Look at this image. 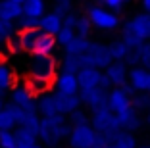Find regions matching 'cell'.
Returning <instances> with one entry per match:
<instances>
[{
  "mask_svg": "<svg viewBox=\"0 0 150 148\" xmlns=\"http://www.w3.org/2000/svg\"><path fill=\"white\" fill-rule=\"evenodd\" d=\"M69 131H71V125H69L66 115H60V113L46 115V118H40V121H39L37 139L50 148V146L60 144L62 140H66L67 135H69Z\"/></svg>",
  "mask_w": 150,
  "mask_h": 148,
  "instance_id": "cell-1",
  "label": "cell"
},
{
  "mask_svg": "<svg viewBox=\"0 0 150 148\" xmlns=\"http://www.w3.org/2000/svg\"><path fill=\"white\" fill-rule=\"evenodd\" d=\"M121 40L129 48H137L139 44L150 40V13H135L131 19L121 23Z\"/></svg>",
  "mask_w": 150,
  "mask_h": 148,
  "instance_id": "cell-2",
  "label": "cell"
},
{
  "mask_svg": "<svg viewBox=\"0 0 150 148\" xmlns=\"http://www.w3.org/2000/svg\"><path fill=\"white\" fill-rule=\"evenodd\" d=\"M88 125L94 129V133L104 139H110L112 135H115L117 131H121L119 127V121H117V115L112 113L110 110L104 106V108H98L91 113L88 118Z\"/></svg>",
  "mask_w": 150,
  "mask_h": 148,
  "instance_id": "cell-3",
  "label": "cell"
},
{
  "mask_svg": "<svg viewBox=\"0 0 150 148\" xmlns=\"http://www.w3.org/2000/svg\"><path fill=\"white\" fill-rule=\"evenodd\" d=\"M27 71L33 77L52 81L58 73V62L52 54H31V58L27 62Z\"/></svg>",
  "mask_w": 150,
  "mask_h": 148,
  "instance_id": "cell-4",
  "label": "cell"
},
{
  "mask_svg": "<svg viewBox=\"0 0 150 148\" xmlns=\"http://www.w3.org/2000/svg\"><path fill=\"white\" fill-rule=\"evenodd\" d=\"M87 18L93 25V29H98V31H115L121 27L119 16L110 12L104 6H91L87 12Z\"/></svg>",
  "mask_w": 150,
  "mask_h": 148,
  "instance_id": "cell-5",
  "label": "cell"
},
{
  "mask_svg": "<svg viewBox=\"0 0 150 148\" xmlns=\"http://www.w3.org/2000/svg\"><path fill=\"white\" fill-rule=\"evenodd\" d=\"M110 62L112 58H110V52H108V44H102V42H91L88 48L81 54L83 67H94V69L104 71L110 65Z\"/></svg>",
  "mask_w": 150,
  "mask_h": 148,
  "instance_id": "cell-6",
  "label": "cell"
},
{
  "mask_svg": "<svg viewBox=\"0 0 150 148\" xmlns=\"http://www.w3.org/2000/svg\"><path fill=\"white\" fill-rule=\"evenodd\" d=\"M96 133L88 123L83 125H71V131L67 135V146L69 148H93L96 144Z\"/></svg>",
  "mask_w": 150,
  "mask_h": 148,
  "instance_id": "cell-7",
  "label": "cell"
},
{
  "mask_svg": "<svg viewBox=\"0 0 150 148\" xmlns=\"http://www.w3.org/2000/svg\"><path fill=\"white\" fill-rule=\"evenodd\" d=\"M10 104L23 108L27 113H37V98L31 92L25 89V85H19V87H13L10 91Z\"/></svg>",
  "mask_w": 150,
  "mask_h": 148,
  "instance_id": "cell-8",
  "label": "cell"
},
{
  "mask_svg": "<svg viewBox=\"0 0 150 148\" xmlns=\"http://www.w3.org/2000/svg\"><path fill=\"white\" fill-rule=\"evenodd\" d=\"M106 108L110 110L112 113H121L127 108H131V96L123 91L121 87H114L108 91L106 94Z\"/></svg>",
  "mask_w": 150,
  "mask_h": 148,
  "instance_id": "cell-9",
  "label": "cell"
},
{
  "mask_svg": "<svg viewBox=\"0 0 150 148\" xmlns=\"http://www.w3.org/2000/svg\"><path fill=\"white\" fill-rule=\"evenodd\" d=\"M52 100H54V108H56V113L60 115H69L71 112L81 108V100L77 94H62V92H52Z\"/></svg>",
  "mask_w": 150,
  "mask_h": 148,
  "instance_id": "cell-10",
  "label": "cell"
},
{
  "mask_svg": "<svg viewBox=\"0 0 150 148\" xmlns=\"http://www.w3.org/2000/svg\"><path fill=\"white\" fill-rule=\"evenodd\" d=\"M106 94H108V91H104L100 87H94V89H87V91H79L77 96H79L81 104H85L91 112H94V110L106 106Z\"/></svg>",
  "mask_w": 150,
  "mask_h": 148,
  "instance_id": "cell-11",
  "label": "cell"
},
{
  "mask_svg": "<svg viewBox=\"0 0 150 148\" xmlns=\"http://www.w3.org/2000/svg\"><path fill=\"white\" fill-rule=\"evenodd\" d=\"M52 85L56 89V92H62V94H79V85H77L75 73L58 71L56 77L52 79Z\"/></svg>",
  "mask_w": 150,
  "mask_h": 148,
  "instance_id": "cell-12",
  "label": "cell"
},
{
  "mask_svg": "<svg viewBox=\"0 0 150 148\" xmlns=\"http://www.w3.org/2000/svg\"><path fill=\"white\" fill-rule=\"evenodd\" d=\"M102 73L108 77V81L112 83V89H114V87H121V85L127 83L129 67H127V64H125V62H115V60H112L110 65H108Z\"/></svg>",
  "mask_w": 150,
  "mask_h": 148,
  "instance_id": "cell-13",
  "label": "cell"
},
{
  "mask_svg": "<svg viewBox=\"0 0 150 148\" xmlns=\"http://www.w3.org/2000/svg\"><path fill=\"white\" fill-rule=\"evenodd\" d=\"M117 121L121 131H127V133H137L142 127V115L133 108H127L125 112L117 113Z\"/></svg>",
  "mask_w": 150,
  "mask_h": 148,
  "instance_id": "cell-14",
  "label": "cell"
},
{
  "mask_svg": "<svg viewBox=\"0 0 150 148\" xmlns=\"http://www.w3.org/2000/svg\"><path fill=\"white\" fill-rule=\"evenodd\" d=\"M75 77H77L79 91H87V89L98 87L100 77H102V71L100 69H94V67H81V69L75 73Z\"/></svg>",
  "mask_w": 150,
  "mask_h": 148,
  "instance_id": "cell-15",
  "label": "cell"
},
{
  "mask_svg": "<svg viewBox=\"0 0 150 148\" xmlns=\"http://www.w3.org/2000/svg\"><path fill=\"white\" fill-rule=\"evenodd\" d=\"M148 77L150 71L144 69V67H129L127 73V83L133 87L135 92H146V87H148Z\"/></svg>",
  "mask_w": 150,
  "mask_h": 148,
  "instance_id": "cell-16",
  "label": "cell"
},
{
  "mask_svg": "<svg viewBox=\"0 0 150 148\" xmlns=\"http://www.w3.org/2000/svg\"><path fill=\"white\" fill-rule=\"evenodd\" d=\"M21 16V4L13 0H0V21L13 23Z\"/></svg>",
  "mask_w": 150,
  "mask_h": 148,
  "instance_id": "cell-17",
  "label": "cell"
},
{
  "mask_svg": "<svg viewBox=\"0 0 150 148\" xmlns=\"http://www.w3.org/2000/svg\"><path fill=\"white\" fill-rule=\"evenodd\" d=\"M39 29L42 31V33H46V35L56 37V33L62 29V18L54 12H46L42 18L39 19Z\"/></svg>",
  "mask_w": 150,
  "mask_h": 148,
  "instance_id": "cell-18",
  "label": "cell"
},
{
  "mask_svg": "<svg viewBox=\"0 0 150 148\" xmlns=\"http://www.w3.org/2000/svg\"><path fill=\"white\" fill-rule=\"evenodd\" d=\"M25 89L37 98V96H42V94H46V92H50V89H52V81H48V79H40V77H33V75H27Z\"/></svg>",
  "mask_w": 150,
  "mask_h": 148,
  "instance_id": "cell-19",
  "label": "cell"
},
{
  "mask_svg": "<svg viewBox=\"0 0 150 148\" xmlns=\"http://www.w3.org/2000/svg\"><path fill=\"white\" fill-rule=\"evenodd\" d=\"M108 142L114 148H137L139 146L135 133H127V131H117L115 135H112L108 139Z\"/></svg>",
  "mask_w": 150,
  "mask_h": 148,
  "instance_id": "cell-20",
  "label": "cell"
},
{
  "mask_svg": "<svg viewBox=\"0 0 150 148\" xmlns=\"http://www.w3.org/2000/svg\"><path fill=\"white\" fill-rule=\"evenodd\" d=\"M44 13H46L44 0H25L21 4V16H27V18H33V19H40Z\"/></svg>",
  "mask_w": 150,
  "mask_h": 148,
  "instance_id": "cell-21",
  "label": "cell"
},
{
  "mask_svg": "<svg viewBox=\"0 0 150 148\" xmlns=\"http://www.w3.org/2000/svg\"><path fill=\"white\" fill-rule=\"evenodd\" d=\"M56 39L54 35H46V33H40L35 40V46H33L31 54H52L56 50Z\"/></svg>",
  "mask_w": 150,
  "mask_h": 148,
  "instance_id": "cell-22",
  "label": "cell"
},
{
  "mask_svg": "<svg viewBox=\"0 0 150 148\" xmlns=\"http://www.w3.org/2000/svg\"><path fill=\"white\" fill-rule=\"evenodd\" d=\"M108 52H110V58H112V60H115V62H125L127 54L131 52V48H129L121 39H115V40H112V42L108 44Z\"/></svg>",
  "mask_w": 150,
  "mask_h": 148,
  "instance_id": "cell-23",
  "label": "cell"
},
{
  "mask_svg": "<svg viewBox=\"0 0 150 148\" xmlns=\"http://www.w3.org/2000/svg\"><path fill=\"white\" fill-rule=\"evenodd\" d=\"M16 87V73L8 64H0V92L12 91Z\"/></svg>",
  "mask_w": 150,
  "mask_h": 148,
  "instance_id": "cell-24",
  "label": "cell"
},
{
  "mask_svg": "<svg viewBox=\"0 0 150 148\" xmlns=\"http://www.w3.org/2000/svg\"><path fill=\"white\" fill-rule=\"evenodd\" d=\"M37 113H40V118L46 115H56V108H54V100H52V92L39 96L37 98Z\"/></svg>",
  "mask_w": 150,
  "mask_h": 148,
  "instance_id": "cell-25",
  "label": "cell"
},
{
  "mask_svg": "<svg viewBox=\"0 0 150 148\" xmlns=\"http://www.w3.org/2000/svg\"><path fill=\"white\" fill-rule=\"evenodd\" d=\"M88 44H91V40L88 39H81V37H73V39L69 40V42L64 46V52L69 54V56H81V54L85 52L88 48Z\"/></svg>",
  "mask_w": 150,
  "mask_h": 148,
  "instance_id": "cell-26",
  "label": "cell"
},
{
  "mask_svg": "<svg viewBox=\"0 0 150 148\" xmlns=\"http://www.w3.org/2000/svg\"><path fill=\"white\" fill-rule=\"evenodd\" d=\"M81 67H83L81 56H69V54H66L62 58V62H60V71H66V73H77Z\"/></svg>",
  "mask_w": 150,
  "mask_h": 148,
  "instance_id": "cell-27",
  "label": "cell"
},
{
  "mask_svg": "<svg viewBox=\"0 0 150 148\" xmlns=\"http://www.w3.org/2000/svg\"><path fill=\"white\" fill-rule=\"evenodd\" d=\"M135 52H137V58H139V67H144V69L150 71V40L139 44L135 48Z\"/></svg>",
  "mask_w": 150,
  "mask_h": 148,
  "instance_id": "cell-28",
  "label": "cell"
},
{
  "mask_svg": "<svg viewBox=\"0 0 150 148\" xmlns=\"http://www.w3.org/2000/svg\"><path fill=\"white\" fill-rule=\"evenodd\" d=\"M150 106V94L148 92H135L131 98V108L133 110H137L139 113L146 112Z\"/></svg>",
  "mask_w": 150,
  "mask_h": 148,
  "instance_id": "cell-29",
  "label": "cell"
},
{
  "mask_svg": "<svg viewBox=\"0 0 150 148\" xmlns=\"http://www.w3.org/2000/svg\"><path fill=\"white\" fill-rule=\"evenodd\" d=\"M39 121H40L39 113H29V115L16 127H19V129H23V131H27V133H31V135L37 137V133H39Z\"/></svg>",
  "mask_w": 150,
  "mask_h": 148,
  "instance_id": "cell-30",
  "label": "cell"
},
{
  "mask_svg": "<svg viewBox=\"0 0 150 148\" xmlns=\"http://www.w3.org/2000/svg\"><path fill=\"white\" fill-rule=\"evenodd\" d=\"M73 31H75V37H81V39H88V37H91L93 25H91L87 16H79V18H77V23H75Z\"/></svg>",
  "mask_w": 150,
  "mask_h": 148,
  "instance_id": "cell-31",
  "label": "cell"
},
{
  "mask_svg": "<svg viewBox=\"0 0 150 148\" xmlns=\"http://www.w3.org/2000/svg\"><path fill=\"white\" fill-rule=\"evenodd\" d=\"M16 129V121H13L12 112L8 110V106L0 110V131H13Z\"/></svg>",
  "mask_w": 150,
  "mask_h": 148,
  "instance_id": "cell-32",
  "label": "cell"
},
{
  "mask_svg": "<svg viewBox=\"0 0 150 148\" xmlns=\"http://www.w3.org/2000/svg\"><path fill=\"white\" fill-rule=\"evenodd\" d=\"M13 27L16 31H25V29H35L39 27V19H33V18H27V16H19L16 21H13Z\"/></svg>",
  "mask_w": 150,
  "mask_h": 148,
  "instance_id": "cell-33",
  "label": "cell"
},
{
  "mask_svg": "<svg viewBox=\"0 0 150 148\" xmlns=\"http://www.w3.org/2000/svg\"><path fill=\"white\" fill-rule=\"evenodd\" d=\"M73 37H75V31L69 29V27H64V25H62V29L56 33V37H54V39H56V44H60V46H66V44L69 42Z\"/></svg>",
  "mask_w": 150,
  "mask_h": 148,
  "instance_id": "cell-34",
  "label": "cell"
},
{
  "mask_svg": "<svg viewBox=\"0 0 150 148\" xmlns=\"http://www.w3.org/2000/svg\"><path fill=\"white\" fill-rule=\"evenodd\" d=\"M6 44H8V50H10V52H13V54L23 52V50H21V37H19V31H13L12 35L8 37Z\"/></svg>",
  "mask_w": 150,
  "mask_h": 148,
  "instance_id": "cell-35",
  "label": "cell"
},
{
  "mask_svg": "<svg viewBox=\"0 0 150 148\" xmlns=\"http://www.w3.org/2000/svg\"><path fill=\"white\" fill-rule=\"evenodd\" d=\"M18 140L13 131H0V148H16Z\"/></svg>",
  "mask_w": 150,
  "mask_h": 148,
  "instance_id": "cell-36",
  "label": "cell"
},
{
  "mask_svg": "<svg viewBox=\"0 0 150 148\" xmlns=\"http://www.w3.org/2000/svg\"><path fill=\"white\" fill-rule=\"evenodd\" d=\"M71 6H73V0H54V13L64 18L66 13L71 12Z\"/></svg>",
  "mask_w": 150,
  "mask_h": 148,
  "instance_id": "cell-37",
  "label": "cell"
},
{
  "mask_svg": "<svg viewBox=\"0 0 150 148\" xmlns=\"http://www.w3.org/2000/svg\"><path fill=\"white\" fill-rule=\"evenodd\" d=\"M67 121H69V125H83V123H88V115L79 108L67 115Z\"/></svg>",
  "mask_w": 150,
  "mask_h": 148,
  "instance_id": "cell-38",
  "label": "cell"
},
{
  "mask_svg": "<svg viewBox=\"0 0 150 148\" xmlns=\"http://www.w3.org/2000/svg\"><path fill=\"white\" fill-rule=\"evenodd\" d=\"M102 2V6L104 8H108L110 12H114V13H117L119 16V12L125 8V4L127 2H131V0H100Z\"/></svg>",
  "mask_w": 150,
  "mask_h": 148,
  "instance_id": "cell-39",
  "label": "cell"
},
{
  "mask_svg": "<svg viewBox=\"0 0 150 148\" xmlns=\"http://www.w3.org/2000/svg\"><path fill=\"white\" fill-rule=\"evenodd\" d=\"M13 31H16L13 23H4V21H0V44H6L8 37L12 35Z\"/></svg>",
  "mask_w": 150,
  "mask_h": 148,
  "instance_id": "cell-40",
  "label": "cell"
},
{
  "mask_svg": "<svg viewBox=\"0 0 150 148\" xmlns=\"http://www.w3.org/2000/svg\"><path fill=\"white\" fill-rule=\"evenodd\" d=\"M77 18H79V16H77L75 12H69V13H66V16L62 18V25H64V27H69V29H75V23H77Z\"/></svg>",
  "mask_w": 150,
  "mask_h": 148,
  "instance_id": "cell-41",
  "label": "cell"
},
{
  "mask_svg": "<svg viewBox=\"0 0 150 148\" xmlns=\"http://www.w3.org/2000/svg\"><path fill=\"white\" fill-rule=\"evenodd\" d=\"M16 148H42V144L39 140H31V142H18Z\"/></svg>",
  "mask_w": 150,
  "mask_h": 148,
  "instance_id": "cell-42",
  "label": "cell"
},
{
  "mask_svg": "<svg viewBox=\"0 0 150 148\" xmlns=\"http://www.w3.org/2000/svg\"><path fill=\"white\" fill-rule=\"evenodd\" d=\"M106 146H108V139H104V137L98 135L96 137V144H94L93 148H106Z\"/></svg>",
  "mask_w": 150,
  "mask_h": 148,
  "instance_id": "cell-43",
  "label": "cell"
},
{
  "mask_svg": "<svg viewBox=\"0 0 150 148\" xmlns=\"http://www.w3.org/2000/svg\"><path fill=\"white\" fill-rule=\"evenodd\" d=\"M141 6L144 13H150V0H141Z\"/></svg>",
  "mask_w": 150,
  "mask_h": 148,
  "instance_id": "cell-44",
  "label": "cell"
},
{
  "mask_svg": "<svg viewBox=\"0 0 150 148\" xmlns=\"http://www.w3.org/2000/svg\"><path fill=\"white\" fill-rule=\"evenodd\" d=\"M146 123H148V125H150V106H148V110H146Z\"/></svg>",
  "mask_w": 150,
  "mask_h": 148,
  "instance_id": "cell-45",
  "label": "cell"
},
{
  "mask_svg": "<svg viewBox=\"0 0 150 148\" xmlns=\"http://www.w3.org/2000/svg\"><path fill=\"white\" fill-rule=\"evenodd\" d=\"M137 148H150V144H148V142H144V144H139Z\"/></svg>",
  "mask_w": 150,
  "mask_h": 148,
  "instance_id": "cell-46",
  "label": "cell"
},
{
  "mask_svg": "<svg viewBox=\"0 0 150 148\" xmlns=\"http://www.w3.org/2000/svg\"><path fill=\"white\" fill-rule=\"evenodd\" d=\"M146 92L150 94V77H148V87H146Z\"/></svg>",
  "mask_w": 150,
  "mask_h": 148,
  "instance_id": "cell-47",
  "label": "cell"
},
{
  "mask_svg": "<svg viewBox=\"0 0 150 148\" xmlns=\"http://www.w3.org/2000/svg\"><path fill=\"white\" fill-rule=\"evenodd\" d=\"M50 148H64L62 144H56V146H50Z\"/></svg>",
  "mask_w": 150,
  "mask_h": 148,
  "instance_id": "cell-48",
  "label": "cell"
},
{
  "mask_svg": "<svg viewBox=\"0 0 150 148\" xmlns=\"http://www.w3.org/2000/svg\"><path fill=\"white\" fill-rule=\"evenodd\" d=\"M13 2H18V4H23V2H25V0H13Z\"/></svg>",
  "mask_w": 150,
  "mask_h": 148,
  "instance_id": "cell-49",
  "label": "cell"
},
{
  "mask_svg": "<svg viewBox=\"0 0 150 148\" xmlns=\"http://www.w3.org/2000/svg\"><path fill=\"white\" fill-rule=\"evenodd\" d=\"M106 148H114V146H112V144H110V142H108V146H106Z\"/></svg>",
  "mask_w": 150,
  "mask_h": 148,
  "instance_id": "cell-50",
  "label": "cell"
}]
</instances>
